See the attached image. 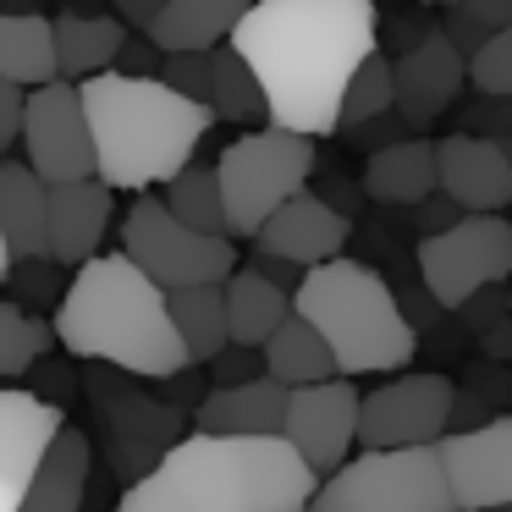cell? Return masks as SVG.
<instances>
[{"instance_id":"cell-30","label":"cell","mask_w":512,"mask_h":512,"mask_svg":"<svg viewBox=\"0 0 512 512\" xmlns=\"http://www.w3.org/2000/svg\"><path fill=\"white\" fill-rule=\"evenodd\" d=\"M166 210L204 237H232L226 232V199H221L215 166H188L177 182H166Z\"/></svg>"},{"instance_id":"cell-25","label":"cell","mask_w":512,"mask_h":512,"mask_svg":"<svg viewBox=\"0 0 512 512\" xmlns=\"http://www.w3.org/2000/svg\"><path fill=\"white\" fill-rule=\"evenodd\" d=\"M292 292L265 281L259 270L237 265V276L226 281V325H232V347H248V353H265V342L292 320Z\"/></svg>"},{"instance_id":"cell-7","label":"cell","mask_w":512,"mask_h":512,"mask_svg":"<svg viewBox=\"0 0 512 512\" xmlns=\"http://www.w3.org/2000/svg\"><path fill=\"white\" fill-rule=\"evenodd\" d=\"M309 512H457L441 446L408 452H358L347 468L320 479Z\"/></svg>"},{"instance_id":"cell-3","label":"cell","mask_w":512,"mask_h":512,"mask_svg":"<svg viewBox=\"0 0 512 512\" xmlns=\"http://www.w3.org/2000/svg\"><path fill=\"white\" fill-rule=\"evenodd\" d=\"M50 325L72 358H100L144 380H171L193 364L171 320V292H160L127 254H100L72 270Z\"/></svg>"},{"instance_id":"cell-6","label":"cell","mask_w":512,"mask_h":512,"mask_svg":"<svg viewBox=\"0 0 512 512\" xmlns=\"http://www.w3.org/2000/svg\"><path fill=\"white\" fill-rule=\"evenodd\" d=\"M215 177H221V199H226V232L259 237L281 204L309 193L314 138L281 133V127H254L237 144H226V155L215 160Z\"/></svg>"},{"instance_id":"cell-8","label":"cell","mask_w":512,"mask_h":512,"mask_svg":"<svg viewBox=\"0 0 512 512\" xmlns=\"http://www.w3.org/2000/svg\"><path fill=\"white\" fill-rule=\"evenodd\" d=\"M122 254L155 281L160 292H188V287H226L237 276V248L232 237H204L182 226L166 210V199H138L122 221Z\"/></svg>"},{"instance_id":"cell-24","label":"cell","mask_w":512,"mask_h":512,"mask_svg":"<svg viewBox=\"0 0 512 512\" xmlns=\"http://www.w3.org/2000/svg\"><path fill=\"white\" fill-rule=\"evenodd\" d=\"M89 435L83 430H61L56 446L45 452V463H39V474L28 479L23 501H17V512H83V490H89Z\"/></svg>"},{"instance_id":"cell-36","label":"cell","mask_w":512,"mask_h":512,"mask_svg":"<svg viewBox=\"0 0 512 512\" xmlns=\"http://www.w3.org/2000/svg\"><path fill=\"white\" fill-rule=\"evenodd\" d=\"M215 386H248V380L265 375V353H248V347H226L221 358H215Z\"/></svg>"},{"instance_id":"cell-43","label":"cell","mask_w":512,"mask_h":512,"mask_svg":"<svg viewBox=\"0 0 512 512\" xmlns=\"http://www.w3.org/2000/svg\"><path fill=\"white\" fill-rule=\"evenodd\" d=\"M501 512H512V507H501Z\"/></svg>"},{"instance_id":"cell-17","label":"cell","mask_w":512,"mask_h":512,"mask_svg":"<svg viewBox=\"0 0 512 512\" xmlns=\"http://www.w3.org/2000/svg\"><path fill=\"white\" fill-rule=\"evenodd\" d=\"M61 430H67V419L50 397L0 386V485L12 496L28 490V479L39 474V463H45V452L56 446Z\"/></svg>"},{"instance_id":"cell-23","label":"cell","mask_w":512,"mask_h":512,"mask_svg":"<svg viewBox=\"0 0 512 512\" xmlns=\"http://www.w3.org/2000/svg\"><path fill=\"white\" fill-rule=\"evenodd\" d=\"M364 193L380 204H424L441 193L435 182V144L430 138H397L364 160Z\"/></svg>"},{"instance_id":"cell-42","label":"cell","mask_w":512,"mask_h":512,"mask_svg":"<svg viewBox=\"0 0 512 512\" xmlns=\"http://www.w3.org/2000/svg\"><path fill=\"white\" fill-rule=\"evenodd\" d=\"M424 6H457V0H424Z\"/></svg>"},{"instance_id":"cell-38","label":"cell","mask_w":512,"mask_h":512,"mask_svg":"<svg viewBox=\"0 0 512 512\" xmlns=\"http://www.w3.org/2000/svg\"><path fill=\"white\" fill-rule=\"evenodd\" d=\"M116 72H122V78H160V50H155V39H127L122 56H116Z\"/></svg>"},{"instance_id":"cell-32","label":"cell","mask_w":512,"mask_h":512,"mask_svg":"<svg viewBox=\"0 0 512 512\" xmlns=\"http://www.w3.org/2000/svg\"><path fill=\"white\" fill-rule=\"evenodd\" d=\"M391 111H397V61L375 50V56L358 67L353 89H347V100H342V127L353 133V127L380 122V116H391Z\"/></svg>"},{"instance_id":"cell-34","label":"cell","mask_w":512,"mask_h":512,"mask_svg":"<svg viewBox=\"0 0 512 512\" xmlns=\"http://www.w3.org/2000/svg\"><path fill=\"white\" fill-rule=\"evenodd\" d=\"M468 83L485 100H512V28H501L479 45V56L468 61Z\"/></svg>"},{"instance_id":"cell-27","label":"cell","mask_w":512,"mask_h":512,"mask_svg":"<svg viewBox=\"0 0 512 512\" xmlns=\"http://www.w3.org/2000/svg\"><path fill=\"white\" fill-rule=\"evenodd\" d=\"M265 375L281 380L287 391H303V386H325V380H342L336 369V353L325 347V336L314 331L303 314H292L276 336L265 342Z\"/></svg>"},{"instance_id":"cell-9","label":"cell","mask_w":512,"mask_h":512,"mask_svg":"<svg viewBox=\"0 0 512 512\" xmlns=\"http://www.w3.org/2000/svg\"><path fill=\"white\" fill-rule=\"evenodd\" d=\"M507 276H512V221H501V215H463L452 232H435L419 243V281L441 309H463Z\"/></svg>"},{"instance_id":"cell-40","label":"cell","mask_w":512,"mask_h":512,"mask_svg":"<svg viewBox=\"0 0 512 512\" xmlns=\"http://www.w3.org/2000/svg\"><path fill=\"white\" fill-rule=\"evenodd\" d=\"M12 276V248H6V237H0V281Z\"/></svg>"},{"instance_id":"cell-29","label":"cell","mask_w":512,"mask_h":512,"mask_svg":"<svg viewBox=\"0 0 512 512\" xmlns=\"http://www.w3.org/2000/svg\"><path fill=\"white\" fill-rule=\"evenodd\" d=\"M210 111L215 122H265L270 127V105H265V89L259 78L248 72V61L237 56L232 45L215 50V78H210Z\"/></svg>"},{"instance_id":"cell-31","label":"cell","mask_w":512,"mask_h":512,"mask_svg":"<svg viewBox=\"0 0 512 512\" xmlns=\"http://www.w3.org/2000/svg\"><path fill=\"white\" fill-rule=\"evenodd\" d=\"M50 342H56V325L0 298V380L28 375V369L50 353Z\"/></svg>"},{"instance_id":"cell-14","label":"cell","mask_w":512,"mask_h":512,"mask_svg":"<svg viewBox=\"0 0 512 512\" xmlns=\"http://www.w3.org/2000/svg\"><path fill=\"white\" fill-rule=\"evenodd\" d=\"M435 182L463 215H496L512 204V149L485 133H452L435 144Z\"/></svg>"},{"instance_id":"cell-13","label":"cell","mask_w":512,"mask_h":512,"mask_svg":"<svg viewBox=\"0 0 512 512\" xmlns=\"http://www.w3.org/2000/svg\"><path fill=\"white\" fill-rule=\"evenodd\" d=\"M446 485L457 512H501L512 507V413L479 430H457L441 441Z\"/></svg>"},{"instance_id":"cell-5","label":"cell","mask_w":512,"mask_h":512,"mask_svg":"<svg viewBox=\"0 0 512 512\" xmlns=\"http://www.w3.org/2000/svg\"><path fill=\"white\" fill-rule=\"evenodd\" d=\"M292 309L325 336V347L336 353L342 380L353 375H408L419 336L413 320L402 314L397 292L386 287V276H375L358 259H331V265L309 270L292 298Z\"/></svg>"},{"instance_id":"cell-18","label":"cell","mask_w":512,"mask_h":512,"mask_svg":"<svg viewBox=\"0 0 512 512\" xmlns=\"http://www.w3.org/2000/svg\"><path fill=\"white\" fill-rule=\"evenodd\" d=\"M111 210H116V193L100 177L50 188V259L67 270H83L89 259H100V243L111 232Z\"/></svg>"},{"instance_id":"cell-16","label":"cell","mask_w":512,"mask_h":512,"mask_svg":"<svg viewBox=\"0 0 512 512\" xmlns=\"http://www.w3.org/2000/svg\"><path fill=\"white\" fill-rule=\"evenodd\" d=\"M259 254L287 259L298 270H320L331 259H342L347 248V215L336 204H325L320 193H298L292 204H281L276 215L265 221V232L254 237Z\"/></svg>"},{"instance_id":"cell-11","label":"cell","mask_w":512,"mask_h":512,"mask_svg":"<svg viewBox=\"0 0 512 512\" xmlns=\"http://www.w3.org/2000/svg\"><path fill=\"white\" fill-rule=\"evenodd\" d=\"M23 160L45 188H67V182H94L100 160H94V133L89 111H83L78 83H50L34 89L23 105Z\"/></svg>"},{"instance_id":"cell-37","label":"cell","mask_w":512,"mask_h":512,"mask_svg":"<svg viewBox=\"0 0 512 512\" xmlns=\"http://www.w3.org/2000/svg\"><path fill=\"white\" fill-rule=\"evenodd\" d=\"M23 105H28V94L17 89V83L0 78V155L23 138Z\"/></svg>"},{"instance_id":"cell-21","label":"cell","mask_w":512,"mask_h":512,"mask_svg":"<svg viewBox=\"0 0 512 512\" xmlns=\"http://www.w3.org/2000/svg\"><path fill=\"white\" fill-rule=\"evenodd\" d=\"M0 237L12 265L50 259V188L28 171V160H0Z\"/></svg>"},{"instance_id":"cell-10","label":"cell","mask_w":512,"mask_h":512,"mask_svg":"<svg viewBox=\"0 0 512 512\" xmlns=\"http://www.w3.org/2000/svg\"><path fill=\"white\" fill-rule=\"evenodd\" d=\"M457 413V386L435 369L391 375L358 408V452H408V446H441Z\"/></svg>"},{"instance_id":"cell-35","label":"cell","mask_w":512,"mask_h":512,"mask_svg":"<svg viewBox=\"0 0 512 512\" xmlns=\"http://www.w3.org/2000/svg\"><path fill=\"white\" fill-rule=\"evenodd\" d=\"M210 78H215V50L210 56H160V83L193 105H210Z\"/></svg>"},{"instance_id":"cell-33","label":"cell","mask_w":512,"mask_h":512,"mask_svg":"<svg viewBox=\"0 0 512 512\" xmlns=\"http://www.w3.org/2000/svg\"><path fill=\"white\" fill-rule=\"evenodd\" d=\"M501 28H512V0H457L441 34L474 61L479 45H485L490 34H501Z\"/></svg>"},{"instance_id":"cell-39","label":"cell","mask_w":512,"mask_h":512,"mask_svg":"<svg viewBox=\"0 0 512 512\" xmlns=\"http://www.w3.org/2000/svg\"><path fill=\"white\" fill-rule=\"evenodd\" d=\"M160 12H166V0H116V23L127 28V34H144L160 23Z\"/></svg>"},{"instance_id":"cell-22","label":"cell","mask_w":512,"mask_h":512,"mask_svg":"<svg viewBox=\"0 0 512 512\" xmlns=\"http://www.w3.org/2000/svg\"><path fill=\"white\" fill-rule=\"evenodd\" d=\"M0 78L23 94L61 83L56 67V17L39 12H0Z\"/></svg>"},{"instance_id":"cell-26","label":"cell","mask_w":512,"mask_h":512,"mask_svg":"<svg viewBox=\"0 0 512 512\" xmlns=\"http://www.w3.org/2000/svg\"><path fill=\"white\" fill-rule=\"evenodd\" d=\"M127 28L116 17H83V12H61L56 17V67L61 83H89L100 72H116V56L127 45Z\"/></svg>"},{"instance_id":"cell-19","label":"cell","mask_w":512,"mask_h":512,"mask_svg":"<svg viewBox=\"0 0 512 512\" xmlns=\"http://www.w3.org/2000/svg\"><path fill=\"white\" fill-rule=\"evenodd\" d=\"M287 402H292V391L281 386V380H270V375L248 380V386H215L210 397H204V408L193 413V430H204V435H248V441H259V435H281L287 430Z\"/></svg>"},{"instance_id":"cell-4","label":"cell","mask_w":512,"mask_h":512,"mask_svg":"<svg viewBox=\"0 0 512 512\" xmlns=\"http://www.w3.org/2000/svg\"><path fill=\"white\" fill-rule=\"evenodd\" d=\"M78 94L89 111L100 182L111 193H144L155 182H177L193 166L199 138L215 127L210 105L182 100L160 78L100 72V78L78 83Z\"/></svg>"},{"instance_id":"cell-41","label":"cell","mask_w":512,"mask_h":512,"mask_svg":"<svg viewBox=\"0 0 512 512\" xmlns=\"http://www.w3.org/2000/svg\"><path fill=\"white\" fill-rule=\"evenodd\" d=\"M17 501H23V496H12V490L0 485V512H17Z\"/></svg>"},{"instance_id":"cell-15","label":"cell","mask_w":512,"mask_h":512,"mask_svg":"<svg viewBox=\"0 0 512 512\" xmlns=\"http://www.w3.org/2000/svg\"><path fill=\"white\" fill-rule=\"evenodd\" d=\"M468 83V56L435 28L408 56H397V116L402 127H430Z\"/></svg>"},{"instance_id":"cell-12","label":"cell","mask_w":512,"mask_h":512,"mask_svg":"<svg viewBox=\"0 0 512 512\" xmlns=\"http://www.w3.org/2000/svg\"><path fill=\"white\" fill-rule=\"evenodd\" d=\"M358 408L364 397L353 391V380H325V386H303L287 402V441L320 479H331L336 468L353 463L358 446Z\"/></svg>"},{"instance_id":"cell-2","label":"cell","mask_w":512,"mask_h":512,"mask_svg":"<svg viewBox=\"0 0 512 512\" xmlns=\"http://www.w3.org/2000/svg\"><path fill=\"white\" fill-rule=\"evenodd\" d=\"M320 474L292 452L287 435H182L116 512H309Z\"/></svg>"},{"instance_id":"cell-28","label":"cell","mask_w":512,"mask_h":512,"mask_svg":"<svg viewBox=\"0 0 512 512\" xmlns=\"http://www.w3.org/2000/svg\"><path fill=\"white\" fill-rule=\"evenodd\" d=\"M171 320L188 347L193 364H215L232 347V325H226V287H188L171 292Z\"/></svg>"},{"instance_id":"cell-20","label":"cell","mask_w":512,"mask_h":512,"mask_svg":"<svg viewBox=\"0 0 512 512\" xmlns=\"http://www.w3.org/2000/svg\"><path fill=\"white\" fill-rule=\"evenodd\" d=\"M259 0H166L160 23L149 28L160 56H210L232 45L237 23L254 12Z\"/></svg>"},{"instance_id":"cell-1","label":"cell","mask_w":512,"mask_h":512,"mask_svg":"<svg viewBox=\"0 0 512 512\" xmlns=\"http://www.w3.org/2000/svg\"><path fill=\"white\" fill-rule=\"evenodd\" d=\"M232 50L248 61L270 105V127L325 138L342 100L375 56V0H259L237 23Z\"/></svg>"}]
</instances>
